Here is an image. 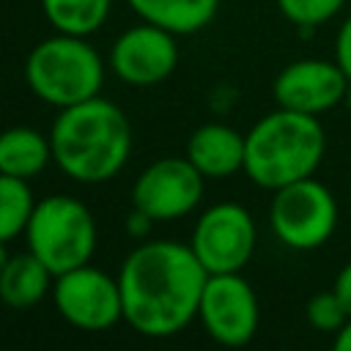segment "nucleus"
Returning a JSON list of instances; mask_svg holds the SVG:
<instances>
[{
	"mask_svg": "<svg viewBox=\"0 0 351 351\" xmlns=\"http://www.w3.org/2000/svg\"><path fill=\"white\" fill-rule=\"evenodd\" d=\"M151 225H154V219H151V217H145L143 211L132 208V214H129V222H126V230H129L132 236H145Z\"/></svg>",
	"mask_w": 351,
	"mask_h": 351,
	"instance_id": "obj_23",
	"label": "nucleus"
},
{
	"mask_svg": "<svg viewBox=\"0 0 351 351\" xmlns=\"http://www.w3.org/2000/svg\"><path fill=\"white\" fill-rule=\"evenodd\" d=\"M52 302H55V310L71 326L85 332L110 329L123 318L118 277H110L90 263L55 274Z\"/></svg>",
	"mask_w": 351,
	"mask_h": 351,
	"instance_id": "obj_8",
	"label": "nucleus"
},
{
	"mask_svg": "<svg viewBox=\"0 0 351 351\" xmlns=\"http://www.w3.org/2000/svg\"><path fill=\"white\" fill-rule=\"evenodd\" d=\"M335 291H337V296L343 299V304L348 307V315H351V261L337 271V277H335V285H332Z\"/></svg>",
	"mask_w": 351,
	"mask_h": 351,
	"instance_id": "obj_22",
	"label": "nucleus"
},
{
	"mask_svg": "<svg viewBox=\"0 0 351 351\" xmlns=\"http://www.w3.org/2000/svg\"><path fill=\"white\" fill-rule=\"evenodd\" d=\"M335 348L337 351H351V318L340 326V332H335Z\"/></svg>",
	"mask_w": 351,
	"mask_h": 351,
	"instance_id": "obj_24",
	"label": "nucleus"
},
{
	"mask_svg": "<svg viewBox=\"0 0 351 351\" xmlns=\"http://www.w3.org/2000/svg\"><path fill=\"white\" fill-rule=\"evenodd\" d=\"M55 165L80 184L115 178L132 154V123L101 96L63 107L49 129Z\"/></svg>",
	"mask_w": 351,
	"mask_h": 351,
	"instance_id": "obj_2",
	"label": "nucleus"
},
{
	"mask_svg": "<svg viewBox=\"0 0 351 351\" xmlns=\"http://www.w3.org/2000/svg\"><path fill=\"white\" fill-rule=\"evenodd\" d=\"M274 236L299 252L324 247L337 228V200L318 178L307 176L274 189L269 206Z\"/></svg>",
	"mask_w": 351,
	"mask_h": 351,
	"instance_id": "obj_6",
	"label": "nucleus"
},
{
	"mask_svg": "<svg viewBox=\"0 0 351 351\" xmlns=\"http://www.w3.org/2000/svg\"><path fill=\"white\" fill-rule=\"evenodd\" d=\"M25 236L27 250L52 274H63L90 263L96 250V219L82 200L69 195H49L36 203Z\"/></svg>",
	"mask_w": 351,
	"mask_h": 351,
	"instance_id": "obj_5",
	"label": "nucleus"
},
{
	"mask_svg": "<svg viewBox=\"0 0 351 351\" xmlns=\"http://www.w3.org/2000/svg\"><path fill=\"white\" fill-rule=\"evenodd\" d=\"M132 11L151 25H159L176 36L203 30L219 11L222 0H126Z\"/></svg>",
	"mask_w": 351,
	"mask_h": 351,
	"instance_id": "obj_15",
	"label": "nucleus"
},
{
	"mask_svg": "<svg viewBox=\"0 0 351 351\" xmlns=\"http://www.w3.org/2000/svg\"><path fill=\"white\" fill-rule=\"evenodd\" d=\"M304 315H307V324L324 335H335L340 332V326L351 318L348 315V307L343 304V299L337 296V291H321V293H313L307 299V307H304Z\"/></svg>",
	"mask_w": 351,
	"mask_h": 351,
	"instance_id": "obj_20",
	"label": "nucleus"
},
{
	"mask_svg": "<svg viewBox=\"0 0 351 351\" xmlns=\"http://www.w3.org/2000/svg\"><path fill=\"white\" fill-rule=\"evenodd\" d=\"M186 159L206 178H230L244 170V134L228 123H203L186 140Z\"/></svg>",
	"mask_w": 351,
	"mask_h": 351,
	"instance_id": "obj_13",
	"label": "nucleus"
},
{
	"mask_svg": "<svg viewBox=\"0 0 351 351\" xmlns=\"http://www.w3.org/2000/svg\"><path fill=\"white\" fill-rule=\"evenodd\" d=\"M335 60L340 63V69L351 80V14L343 19V25L337 30V38H335Z\"/></svg>",
	"mask_w": 351,
	"mask_h": 351,
	"instance_id": "obj_21",
	"label": "nucleus"
},
{
	"mask_svg": "<svg viewBox=\"0 0 351 351\" xmlns=\"http://www.w3.org/2000/svg\"><path fill=\"white\" fill-rule=\"evenodd\" d=\"M52 159V143L38 129L11 126L0 132V173L14 178H36Z\"/></svg>",
	"mask_w": 351,
	"mask_h": 351,
	"instance_id": "obj_16",
	"label": "nucleus"
},
{
	"mask_svg": "<svg viewBox=\"0 0 351 351\" xmlns=\"http://www.w3.org/2000/svg\"><path fill=\"white\" fill-rule=\"evenodd\" d=\"M112 71L137 88L156 85L167 80L178 66V44L176 33L159 27V25H134L123 30L110 52Z\"/></svg>",
	"mask_w": 351,
	"mask_h": 351,
	"instance_id": "obj_12",
	"label": "nucleus"
},
{
	"mask_svg": "<svg viewBox=\"0 0 351 351\" xmlns=\"http://www.w3.org/2000/svg\"><path fill=\"white\" fill-rule=\"evenodd\" d=\"M348 77L337 60L324 58H302L288 63L271 85V96L277 107L304 112V115H324L343 104Z\"/></svg>",
	"mask_w": 351,
	"mask_h": 351,
	"instance_id": "obj_11",
	"label": "nucleus"
},
{
	"mask_svg": "<svg viewBox=\"0 0 351 351\" xmlns=\"http://www.w3.org/2000/svg\"><path fill=\"white\" fill-rule=\"evenodd\" d=\"M8 258H11V255H8V250H5V241H0V271H3V266L8 263Z\"/></svg>",
	"mask_w": 351,
	"mask_h": 351,
	"instance_id": "obj_25",
	"label": "nucleus"
},
{
	"mask_svg": "<svg viewBox=\"0 0 351 351\" xmlns=\"http://www.w3.org/2000/svg\"><path fill=\"white\" fill-rule=\"evenodd\" d=\"M197 318L211 340L222 346H244L255 337L261 307L252 285L241 277V271L208 274Z\"/></svg>",
	"mask_w": 351,
	"mask_h": 351,
	"instance_id": "obj_10",
	"label": "nucleus"
},
{
	"mask_svg": "<svg viewBox=\"0 0 351 351\" xmlns=\"http://www.w3.org/2000/svg\"><path fill=\"white\" fill-rule=\"evenodd\" d=\"M208 271L189 244L143 241L118 271L123 321L145 337H173L192 324Z\"/></svg>",
	"mask_w": 351,
	"mask_h": 351,
	"instance_id": "obj_1",
	"label": "nucleus"
},
{
	"mask_svg": "<svg viewBox=\"0 0 351 351\" xmlns=\"http://www.w3.org/2000/svg\"><path fill=\"white\" fill-rule=\"evenodd\" d=\"M255 222L252 214L239 203H217L206 208L192 230V252L208 274L241 271L255 252Z\"/></svg>",
	"mask_w": 351,
	"mask_h": 351,
	"instance_id": "obj_7",
	"label": "nucleus"
},
{
	"mask_svg": "<svg viewBox=\"0 0 351 351\" xmlns=\"http://www.w3.org/2000/svg\"><path fill=\"white\" fill-rule=\"evenodd\" d=\"M326 134L315 115L274 110L244 134V173L263 189H280L318 170Z\"/></svg>",
	"mask_w": 351,
	"mask_h": 351,
	"instance_id": "obj_3",
	"label": "nucleus"
},
{
	"mask_svg": "<svg viewBox=\"0 0 351 351\" xmlns=\"http://www.w3.org/2000/svg\"><path fill=\"white\" fill-rule=\"evenodd\" d=\"M206 176L186 156H165L148 165L132 186V208L154 222H170L197 208Z\"/></svg>",
	"mask_w": 351,
	"mask_h": 351,
	"instance_id": "obj_9",
	"label": "nucleus"
},
{
	"mask_svg": "<svg viewBox=\"0 0 351 351\" xmlns=\"http://www.w3.org/2000/svg\"><path fill=\"white\" fill-rule=\"evenodd\" d=\"M343 5H346V0H277L280 14L293 27H299L304 33L329 22L335 14H340Z\"/></svg>",
	"mask_w": 351,
	"mask_h": 351,
	"instance_id": "obj_19",
	"label": "nucleus"
},
{
	"mask_svg": "<svg viewBox=\"0 0 351 351\" xmlns=\"http://www.w3.org/2000/svg\"><path fill=\"white\" fill-rule=\"evenodd\" d=\"M33 208L36 200L27 181L0 173V241H11L25 233Z\"/></svg>",
	"mask_w": 351,
	"mask_h": 351,
	"instance_id": "obj_18",
	"label": "nucleus"
},
{
	"mask_svg": "<svg viewBox=\"0 0 351 351\" xmlns=\"http://www.w3.org/2000/svg\"><path fill=\"white\" fill-rule=\"evenodd\" d=\"M112 0H41V11L58 33L90 36L110 16Z\"/></svg>",
	"mask_w": 351,
	"mask_h": 351,
	"instance_id": "obj_17",
	"label": "nucleus"
},
{
	"mask_svg": "<svg viewBox=\"0 0 351 351\" xmlns=\"http://www.w3.org/2000/svg\"><path fill=\"white\" fill-rule=\"evenodd\" d=\"M55 274L27 250L11 255L0 271V302L11 310H30L52 291Z\"/></svg>",
	"mask_w": 351,
	"mask_h": 351,
	"instance_id": "obj_14",
	"label": "nucleus"
},
{
	"mask_svg": "<svg viewBox=\"0 0 351 351\" xmlns=\"http://www.w3.org/2000/svg\"><path fill=\"white\" fill-rule=\"evenodd\" d=\"M25 80L41 101L63 110L99 96L104 63L85 36L58 33L33 47L25 63Z\"/></svg>",
	"mask_w": 351,
	"mask_h": 351,
	"instance_id": "obj_4",
	"label": "nucleus"
},
{
	"mask_svg": "<svg viewBox=\"0 0 351 351\" xmlns=\"http://www.w3.org/2000/svg\"><path fill=\"white\" fill-rule=\"evenodd\" d=\"M343 104L351 110V82H348V88H346V96H343Z\"/></svg>",
	"mask_w": 351,
	"mask_h": 351,
	"instance_id": "obj_26",
	"label": "nucleus"
}]
</instances>
